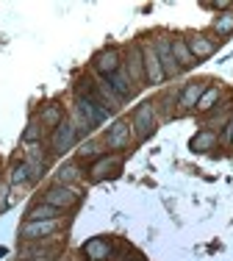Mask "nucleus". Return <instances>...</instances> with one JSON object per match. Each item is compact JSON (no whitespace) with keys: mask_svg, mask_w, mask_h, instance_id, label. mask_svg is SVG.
Wrapping results in <instances>:
<instances>
[{"mask_svg":"<svg viewBox=\"0 0 233 261\" xmlns=\"http://www.w3.org/2000/svg\"><path fill=\"white\" fill-rule=\"evenodd\" d=\"M108 117H111V111H108L106 103L97 97V92H95V97H75V103H72V111H70L72 125L81 130V134H89L92 128L103 125Z\"/></svg>","mask_w":233,"mask_h":261,"instance_id":"nucleus-1","label":"nucleus"},{"mask_svg":"<svg viewBox=\"0 0 233 261\" xmlns=\"http://www.w3.org/2000/svg\"><path fill=\"white\" fill-rule=\"evenodd\" d=\"M158 122H161V120H158L156 103H153V100L139 103L136 109H133V114H131V128H133V136H136V142L150 139V136L156 134Z\"/></svg>","mask_w":233,"mask_h":261,"instance_id":"nucleus-2","label":"nucleus"},{"mask_svg":"<svg viewBox=\"0 0 233 261\" xmlns=\"http://www.w3.org/2000/svg\"><path fill=\"white\" fill-rule=\"evenodd\" d=\"M133 142H136V136H133L131 120H114L103 134V145L108 153H125Z\"/></svg>","mask_w":233,"mask_h":261,"instance_id":"nucleus-3","label":"nucleus"},{"mask_svg":"<svg viewBox=\"0 0 233 261\" xmlns=\"http://www.w3.org/2000/svg\"><path fill=\"white\" fill-rule=\"evenodd\" d=\"M61 228H64V217H56V220H34V222L25 220L20 225V239L22 242H47Z\"/></svg>","mask_w":233,"mask_h":261,"instance_id":"nucleus-4","label":"nucleus"},{"mask_svg":"<svg viewBox=\"0 0 233 261\" xmlns=\"http://www.w3.org/2000/svg\"><path fill=\"white\" fill-rule=\"evenodd\" d=\"M122 172V153H103L97 161H92L86 167V178L92 184H100V181H111Z\"/></svg>","mask_w":233,"mask_h":261,"instance_id":"nucleus-5","label":"nucleus"},{"mask_svg":"<svg viewBox=\"0 0 233 261\" xmlns=\"http://www.w3.org/2000/svg\"><path fill=\"white\" fill-rule=\"evenodd\" d=\"M78 200H81V189L78 186H61V184H50L45 189V195H42V203H47V206L59 208L61 214L70 208L78 206Z\"/></svg>","mask_w":233,"mask_h":261,"instance_id":"nucleus-6","label":"nucleus"},{"mask_svg":"<svg viewBox=\"0 0 233 261\" xmlns=\"http://www.w3.org/2000/svg\"><path fill=\"white\" fill-rule=\"evenodd\" d=\"M78 139H81V130L72 125V120H64L56 130H50V153L64 156V153L75 150Z\"/></svg>","mask_w":233,"mask_h":261,"instance_id":"nucleus-7","label":"nucleus"},{"mask_svg":"<svg viewBox=\"0 0 233 261\" xmlns=\"http://www.w3.org/2000/svg\"><path fill=\"white\" fill-rule=\"evenodd\" d=\"M150 42H153V47H156V53H158V61H161V70H164V75H167V81H175L183 70L178 67V61L172 56V36L169 34H156Z\"/></svg>","mask_w":233,"mask_h":261,"instance_id":"nucleus-8","label":"nucleus"},{"mask_svg":"<svg viewBox=\"0 0 233 261\" xmlns=\"http://www.w3.org/2000/svg\"><path fill=\"white\" fill-rule=\"evenodd\" d=\"M116 70H122V50L120 47H103L92 59V75L95 78H111Z\"/></svg>","mask_w":233,"mask_h":261,"instance_id":"nucleus-9","label":"nucleus"},{"mask_svg":"<svg viewBox=\"0 0 233 261\" xmlns=\"http://www.w3.org/2000/svg\"><path fill=\"white\" fill-rule=\"evenodd\" d=\"M122 67H125V72L133 78V84L142 89L147 86L144 81V59H142V45L139 42H131V45L125 47V53H122Z\"/></svg>","mask_w":233,"mask_h":261,"instance_id":"nucleus-10","label":"nucleus"},{"mask_svg":"<svg viewBox=\"0 0 233 261\" xmlns=\"http://www.w3.org/2000/svg\"><path fill=\"white\" fill-rule=\"evenodd\" d=\"M208 84H211V81H189V84L183 86L181 92H178V117L194 114L197 100L203 97V92L208 89Z\"/></svg>","mask_w":233,"mask_h":261,"instance_id":"nucleus-11","label":"nucleus"},{"mask_svg":"<svg viewBox=\"0 0 233 261\" xmlns=\"http://www.w3.org/2000/svg\"><path fill=\"white\" fill-rule=\"evenodd\" d=\"M139 45H142V59H144V81H147V86H161L164 81H167V75H164V70H161V61H158L156 47H153V42H150V39L139 42Z\"/></svg>","mask_w":233,"mask_h":261,"instance_id":"nucleus-12","label":"nucleus"},{"mask_svg":"<svg viewBox=\"0 0 233 261\" xmlns=\"http://www.w3.org/2000/svg\"><path fill=\"white\" fill-rule=\"evenodd\" d=\"M183 39H186L189 50H192L194 61H206L211 59L214 53H217V39H214V34H203V31H192V34H183Z\"/></svg>","mask_w":233,"mask_h":261,"instance_id":"nucleus-13","label":"nucleus"},{"mask_svg":"<svg viewBox=\"0 0 233 261\" xmlns=\"http://www.w3.org/2000/svg\"><path fill=\"white\" fill-rule=\"evenodd\" d=\"M86 178V167L81 164L78 159H70L64 164H59V170L53 172V184H61V186H75Z\"/></svg>","mask_w":233,"mask_h":261,"instance_id":"nucleus-14","label":"nucleus"},{"mask_svg":"<svg viewBox=\"0 0 233 261\" xmlns=\"http://www.w3.org/2000/svg\"><path fill=\"white\" fill-rule=\"evenodd\" d=\"M106 81H108V86H111V89L116 92V97H120L122 103L131 100V97H136V92H139V86L133 84V78L125 72V67H122V70H116L114 75L106 78Z\"/></svg>","mask_w":233,"mask_h":261,"instance_id":"nucleus-15","label":"nucleus"},{"mask_svg":"<svg viewBox=\"0 0 233 261\" xmlns=\"http://www.w3.org/2000/svg\"><path fill=\"white\" fill-rule=\"evenodd\" d=\"M222 95H225V89L219 84H208V89L203 92V97L197 100V109H194V114H200V117H208L214 109H217L219 103H222Z\"/></svg>","mask_w":233,"mask_h":261,"instance_id":"nucleus-16","label":"nucleus"},{"mask_svg":"<svg viewBox=\"0 0 233 261\" xmlns=\"http://www.w3.org/2000/svg\"><path fill=\"white\" fill-rule=\"evenodd\" d=\"M36 120H39V125L45 128V130H56L61 122H64V106L61 103H47V106H42V111L36 114Z\"/></svg>","mask_w":233,"mask_h":261,"instance_id":"nucleus-17","label":"nucleus"},{"mask_svg":"<svg viewBox=\"0 0 233 261\" xmlns=\"http://www.w3.org/2000/svg\"><path fill=\"white\" fill-rule=\"evenodd\" d=\"M189 147H192L194 153H211L219 147V130H211V128H200L197 134L192 136V142H189Z\"/></svg>","mask_w":233,"mask_h":261,"instance_id":"nucleus-18","label":"nucleus"},{"mask_svg":"<svg viewBox=\"0 0 233 261\" xmlns=\"http://www.w3.org/2000/svg\"><path fill=\"white\" fill-rule=\"evenodd\" d=\"M81 253L86 261H108L111 258V242L103 239V236H95V239H89L86 245H83Z\"/></svg>","mask_w":233,"mask_h":261,"instance_id":"nucleus-19","label":"nucleus"},{"mask_svg":"<svg viewBox=\"0 0 233 261\" xmlns=\"http://www.w3.org/2000/svg\"><path fill=\"white\" fill-rule=\"evenodd\" d=\"M106 153V145H103V139H86V142H81V145L75 147V159L81 161V164H92V161H97Z\"/></svg>","mask_w":233,"mask_h":261,"instance_id":"nucleus-20","label":"nucleus"},{"mask_svg":"<svg viewBox=\"0 0 233 261\" xmlns=\"http://www.w3.org/2000/svg\"><path fill=\"white\" fill-rule=\"evenodd\" d=\"M211 34H214V39H228V36H233V9L214 14Z\"/></svg>","mask_w":233,"mask_h":261,"instance_id":"nucleus-21","label":"nucleus"},{"mask_svg":"<svg viewBox=\"0 0 233 261\" xmlns=\"http://www.w3.org/2000/svg\"><path fill=\"white\" fill-rule=\"evenodd\" d=\"M172 56H175V61H178V67H181V70H192V67L197 64L183 36H172Z\"/></svg>","mask_w":233,"mask_h":261,"instance_id":"nucleus-22","label":"nucleus"},{"mask_svg":"<svg viewBox=\"0 0 233 261\" xmlns=\"http://www.w3.org/2000/svg\"><path fill=\"white\" fill-rule=\"evenodd\" d=\"M9 184L11 186H31L34 181H31V170H28V164H25V159L22 161H17V164H11V170H9Z\"/></svg>","mask_w":233,"mask_h":261,"instance_id":"nucleus-23","label":"nucleus"},{"mask_svg":"<svg viewBox=\"0 0 233 261\" xmlns=\"http://www.w3.org/2000/svg\"><path fill=\"white\" fill-rule=\"evenodd\" d=\"M56 217H61V211L59 208H53V206H47V203H34L28 211H25V220L28 222H34V220H56Z\"/></svg>","mask_w":233,"mask_h":261,"instance_id":"nucleus-24","label":"nucleus"},{"mask_svg":"<svg viewBox=\"0 0 233 261\" xmlns=\"http://www.w3.org/2000/svg\"><path fill=\"white\" fill-rule=\"evenodd\" d=\"M42 136H45V128L39 125V120H36V117H31L25 130H22V145H39Z\"/></svg>","mask_w":233,"mask_h":261,"instance_id":"nucleus-25","label":"nucleus"},{"mask_svg":"<svg viewBox=\"0 0 233 261\" xmlns=\"http://www.w3.org/2000/svg\"><path fill=\"white\" fill-rule=\"evenodd\" d=\"M219 142H225V145H233V120L222 128V136H219Z\"/></svg>","mask_w":233,"mask_h":261,"instance_id":"nucleus-26","label":"nucleus"},{"mask_svg":"<svg viewBox=\"0 0 233 261\" xmlns=\"http://www.w3.org/2000/svg\"><path fill=\"white\" fill-rule=\"evenodd\" d=\"M122 261H144V258L139 256V253H133V256H125V258H122Z\"/></svg>","mask_w":233,"mask_h":261,"instance_id":"nucleus-27","label":"nucleus"}]
</instances>
